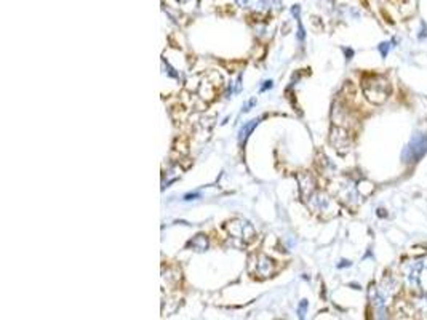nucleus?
<instances>
[{
    "label": "nucleus",
    "mask_w": 427,
    "mask_h": 320,
    "mask_svg": "<svg viewBox=\"0 0 427 320\" xmlns=\"http://www.w3.org/2000/svg\"><path fill=\"white\" fill-rule=\"evenodd\" d=\"M362 90L363 95L367 99L373 104H384L387 98L391 96V82L387 80V77L378 75V74H370L365 75L362 80Z\"/></svg>",
    "instance_id": "nucleus-1"
},
{
    "label": "nucleus",
    "mask_w": 427,
    "mask_h": 320,
    "mask_svg": "<svg viewBox=\"0 0 427 320\" xmlns=\"http://www.w3.org/2000/svg\"><path fill=\"white\" fill-rule=\"evenodd\" d=\"M427 152V135L416 133L402 152V159L405 163H415Z\"/></svg>",
    "instance_id": "nucleus-2"
},
{
    "label": "nucleus",
    "mask_w": 427,
    "mask_h": 320,
    "mask_svg": "<svg viewBox=\"0 0 427 320\" xmlns=\"http://www.w3.org/2000/svg\"><path fill=\"white\" fill-rule=\"evenodd\" d=\"M227 231H229V234H232L234 237L243 239L245 242H251L256 236L253 226L248 221H243V220H234L232 223H229Z\"/></svg>",
    "instance_id": "nucleus-3"
},
{
    "label": "nucleus",
    "mask_w": 427,
    "mask_h": 320,
    "mask_svg": "<svg viewBox=\"0 0 427 320\" xmlns=\"http://www.w3.org/2000/svg\"><path fill=\"white\" fill-rule=\"evenodd\" d=\"M330 141H331V144L335 146V149H336L339 154H346L347 151H349L351 139H349V135H347V131H346L344 128L335 127L333 130H331Z\"/></svg>",
    "instance_id": "nucleus-4"
},
{
    "label": "nucleus",
    "mask_w": 427,
    "mask_h": 320,
    "mask_svg": "<svg viewBox=\"0 0 427 320\" xmlns=\"http://www.w3.org/2000/svg\"><path fill=\"white\" fill-rule=\"evenodd\" d=\"M421 269H423V264L419 260H415L403 266V272H405L411 288H419V271Z\"/></svg>",
    "instance_id": "nucleus-5"
},
{
    "label": "nucleus",
    "mask_w": 427,
    "mask_h": 320,
    "mask_svg": "<svg viewBox=\"0 0 427 320\" xmlns=\"http://www.w3.org/2000/svg\"><path fill=\"white\" fill-rule=\"evenodd\" d=\"M298 181H299V189H301V196L303 199L307 202L315 192V181L314 178L309 173H299L298 175Z\"/></svg>",
    "instance_id": "nucleus-6"
},
{
    "label": "nucleus",
    "mask_w": 427,
    "mask_h": 320,
    "mask_svg": "<svg viewBox=\"0 0 427 320\" xmlns=\"http://www.w3.org/2000/svg\"><path fill=\"white\" fill-rule=\"evenodd\" d=\"M274 271H275V264H274V261H272L271 258H267V256L261 255L259 258H258V264H256V272H258V276L264 279V277L272 276V274H274Z\"/></svg>",
    "instance_id": "nucleus-7"
},
{
    "label": "nucleus",
    "mask_w": 427,
    "mask_h": 320,
    "mask_svg": "<svg viewBox=\"0 0 427 320\" xmlns=\"http://www.w3.org/2000/svg\"><path fill=\"white\" fill-rule=\"evenodd\" d=\"M259 122H261V119H253V120H250L248 123L243 125V127L240 128V133H239V141H240V143L247 141V138L250 136L251 131L256 128V125H258Z\"/></svg>",
    "instance_id": "nucleus-8"
},
{
    "label": "nucleus",
    "mask_w": 427,
    "mask_h": 320,
    "mask_svg": "<svg viewBox=\"0 0 427 320\" xmlns=\"http://www.w3.org/2000/svg\"><path fill=\"white\" fill-rule=\"evenodd\" d=\"M189 247H192L194 250H197V252H205V250L208 248V239H207V236H203V234H199V236L194 237L191 242H189Z\"/></svg>",
    "instance_id": "nucleus-9"
},
{
    "label": "nucleus",
    "mask_w": 427,
    "mask_h": 320,
    "mask_svg": "<svg viewBox=\"0 0 427 320\" xmlns=\"http://www.w3.org/2000/svg\"><path fill=\"white\" fill-rule=\"evenodd\" d=\"M384 292L389 295V296H392V295H395L399 292V285H397V282H395V280H392L391 277H387V279H384Z\"/></svg>",
    "instance_id": "nucleus-10"
},
{
    "label": "nucleus",
    "mask_w": 427,
    "mask_h": 320,
    "mask_svg": "<svg viewBox=\"0 0 427 320\" xmlns=\"http://www.w3.org/2000/svg\"><path fill=\"white\" fill-rule=\"evenodd\" d=\"M391 46H392V43H391V42H383L381 45L378 46V48H379V51H381V54H383L384 58L387 56V53H389Z\"/></svg>",
    "instance_id": "nucleus-11"
},
{
    "label": "nucleus",
    "mask_w": 427,
    "mask_h": 320,
    "mask_svg": "<svg viewBox=\"0 0 427 320\" xmlns=\"http://www.w3.org/2000/svg\"><path fill=\"white\" fill-rule=\"evenodd\" d=\"M306 308H307V301H301V304H299V317H304Z\"/></svg>",
    "instance_id": "nucleus-12"
},
{
    "label": "nucleus",
    "mask_w": 427,
    "mask_h": 320,
    "mask_svg": "<svg viewBox=\"0 0 427 320\" xmlns=\"http://www.w3.org/2000/svg\"><path fill=\"white\" fill-rule=\"evenodd\" d=\"M200 194L199 192H194V194H187V196L184 197V200H194L195 197H199Z\"/></svg>",
    "instance_id": "nucleus-13"
},
{
    "label": "nucleus",
    "mask_w": 427,
    "mask_h": 320,
    "mask_svg": "<svg viewBox=\"0 0 427 320\" xmlns=\"http://www.w3.org/2000/svg\"><path fill=\"white\" fill-rule=\"evenodd\" d=\"M419 261H421V264H423V269H427V255H426V256H421V258H419Z\"/></svg>",
    "instance_id": "nucleus-14"
},
{
    "label": "nucleus",
    "mask_w": 427,
    "mask_h": 320,
    "mask_svg": "<svg viewBox=\"0 0 427 320\" xmlns=\"http://www.w3.org/2000/svg\"><path fill=\"white\" fill-rule=\"evenodd\" d=\"M255 103H256V99H251V101H250V103H248L247 106H245V107H243V112H247V111H250V107H251L253 104H255Z\"/></svg>",
    "instance_id": "nucleus-15"
},
{
    "label": "nucleus",
    "mask_w": 427,
    "mask_h": 320,
    "mask_svg": "<svg viewBox=\"0 0 427 320\" xmlns=\"http://www.w3.org/2000/svg\"><path fill=\"white\" fill-rule=\"evenodd\" d=\"M267 88H272V82H271V80H267V82H264V87H263V88H261V90H263V91H264V90H267Z\"/></svg>",
    "instance_id": "nucleus-16"
},
{
    "label": "nucleus",
    "mask_w": 427,
    "mask_h": 320,
    "mask_svg": "<svg viewBox=\"0 0 427 320\" xmlns=\"http://www.w3.org/2000/svg\"><path fill=\"white\" fill-rule=\"evenodd\" d=\"M347 266H351V261H341L338 268H347Z\"/></svg>",
    "instance_id": "nucleus-17"
},
{
    "label": "nucleus",
    "mask_w": 427,
    "mask_h": 320,
    "mask_svg": "<svg viewBox=\"0 0 427 320\" xmlns=\"http://www.w3.org/2000/svg\"><path fill=\"white\" fill-rule=\"evenodd\" d=\"M237 3H239L240 6H247V5H248V0H237Z\"/></svg>",
    "instance_id": "nucleus-18"
},
{
    "label": "nucleus",
    "mask_w": 427,
    "mask_h": 320,
    "mask_svg": "<svg viewBox=\"0 0 427 320\" xmlns=\"http://www.w3.org/2000/svg\"><path fill=\"white\" fill-rule=\"evenodd\" d=\"M344 51H346V54H347V59H351V56L354 54V51H352V50H344Z\"/></svg>",
    "instance_id": "nucleus-19"
}]
</instances>
